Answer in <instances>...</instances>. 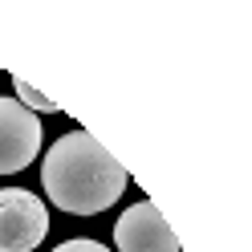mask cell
<instances>
[{"label":"cell","mask_w":252,"mask_h":252,"mask_svg":"<svg viewBox=\"0 0 252 252\" xmlns=\"http://www.w3.org/2000/svg\"><path fill=\"white\" fill-rule=\"evenodd\" d=\"M41 155V118L17 98H0V175H17Z\"/></svg>","instance_id":"3957f363"},{"label":"cell","mask_w":252,"mask_h":252,"mask_svg":"<svg viewBox=\"0 0 252 252\" xmlns=\"http://www.w3.org/2000/svg\"><path fill=\"white\" fill-rule=\"evenodd\" d=\"M53 252H110V248H106V244H98V240H86V236H77V240L57 244Z\"/></svg>","instance_id":"8992f818"},{"label":"cell","mask_w":252,"mask_h":252,"mask_svg":"<svg viewBox=\"0 0 252 252\" xmlns=\"http://www.w3.org/2000/svg\"><path fill=\"white\" fill-rule=\"evenodd\" d=\"M49 236V208L25 187L0 191V252H33Z\"/></svg>","instance_id":"7a4b0ae2"},{"label":"cell","mask_w":252,"mask_h":252,"mask_svg":"<svg viewBox=\"0 0 252 252\" xmlns=\"http://www.w3.org/2000/svg\"><path fill=\"white\" fill-rule=\"evenodd\" d=\"M130 175L90 130H69L45 151L41 187L53 208L69 216H98L118 203Z\"/></svg>","instance_id":"6da1fadb"},{"label":"cell","mask_w":252,"mask_h":252,"mask_svg":"<svg viewBox=\"0 0 252 252\" xmlns=\"http://www.w3.org/2000/svg\"><path fill=\"white\" fill-rule=\"evenodd\" d=\"M12 90H17V102L25 106V110H33V114H57V102H49L45 94H37L33 86H25L21 77L12 82Z\"/></svg>","instance_id":"5b68a950"},{"label":"cell","mask_w":252,"mask_h":252,"mask_svg":"<svg viewBox=\"0 0 252 252\" xmlns=\"http://www.w3.org/2000/svg\"><path fill=\"white\" fill-rule=\"evenodd\" d=\"M114 244H118V252H179V236L167 228L159 208L151 199H143L118 216Z\"/></svg>","instance_id":"277c9868"}]
</instances>
